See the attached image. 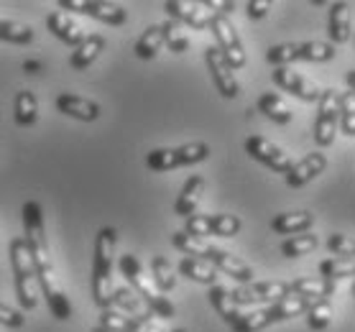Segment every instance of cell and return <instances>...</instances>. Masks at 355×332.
I'll return each instance as SVG.
<instances>
[{"instance_id": "1", "label": "cell", "mask_w": 355, "mask_h": 332, "mask_svg": "<svg viewBox=\"0 0 355 332\" xmlns=\"http://www.w3.org/2000/svg\"><path fill=\"white\" fill-rule=\"evenodd\" d=\"M21 218H24V238L26 245H28V253H31L33 268H36V281H39V292L44 294V299L49 304V312L54 315V320L59 322H67L72 317V302L64 294L62 283H59L57 268H54V261H51V253H49L46 243V227H44V207L36 200H28L21 210Z\"/></svg>"}, {"instance_id": "2", "label": "cell", "mask_w": 355, "mask_h": 332, "mask_svg": "<svg viewBox=\"0 0 355 332\" xmlns=\"http://www.w3.org/2000/svg\"><path fill=\"white\" fill-rule=\"evenodd\" d=\"M115 245H118V230L110 225L100 227L95 235V256H92V299L100 309L113 307Z\"/></svg>"}, {"instance_id": "3", "label": "cell", "mask_w": 355, "mask_h": 332, "mask_svg": "<svg viewBox=\"0 0 355 332\" xmlns=\"http://www.w3.org/2000/svg\"><path fill=\"white\" fill-rule=\"evenodd\" d=\"M118 266H121V274L125 276V281H128L130 289L144 299L146 307L151 309V315L164 317V320H171V317L177 315V307H174V304H171V302L166 299L159 289H156L151 274L146 271L144 263H141L133 253H123Z\"/></svg>"}, {"instance_id": "4", "label": "cell", "mask_w": 355, "mask_h": 332, "mask_svg": "<svg viewBox=\"0 0 355 332\" xmlns=\"http://www.w3.org/2000/svg\"><path fill=\"white\" fill-rule=\"evenodd\" d=\"M10 266H13V281H16V299L21 309H36L39 307L41 292L36 281V268H33L31 253L24 238L10 241Z\"/></svg>"}, {"instance_id": "5", "label": "cell", "mask_w": 355, "mask_h": 332, "mask_svg": "<svg viewBox=\"0 0 355 332\" xmlns=\"http://www.w3.org/2000/svg\"><path fill=\"white\" fill-rule=\"evenodd\" d=\"M207 156H210V146L202 143V141H194V143H184V146L177 148H154L146 156V166L151 171H171L179 169V166L200 164Z\"/></svg>"}, {"instance_id": "6", "label": "cell", "mask_w": 355, "mask_h": 332, "mask_svg": "<svg viewBox=\"0 0 355 332\" xmlns=\"http://www.w3.org/2000/svg\"><path fill=\"white\" fill-rule=\"evenodd\" d=\"M340 128V95L332 87L322 89L317 100V121H315V143L320 148L332 146L335 133Z\"/></svg>"}, {"instance_id": "7", "label": "cell", "mask_w": 355, "mask_h": 332, "mask_svg": "<svg viewBox=\"0 0 355 332\" xmlns=\"http://www.w3.org/2000/svg\"><path fill=\"white\" fill-rule=\"evenodd\" d=\"M241 218L235 215H192V218L184 220V233L194 235V238H207V235H215V238H233V235L241 233Z\"/></svg>"}, {"instance_id": "8", "label": "cell", "mask_w": 355, "mask_h": 332, "mask_svg": "<svg viewBox=\"0 0 355 332\" xmlns=\"http://www.w3.org/2000/svg\"><path fill=\"white\" fill-rule=\"evenodd\" d=\"M59 10H72L100 21L107 26H123L128 21V10L118 6V3H107V0H59Z\"/></svg>"}, {"instance_id": "9", "label": "cell", "mask_w": 355, "mask_h": 332, "mask_svg": "<svg viewBox=\"0 0 355 332\" xmlns=\"http://www.w3.org/2000/svg\"><path fill=\"white\" fill-rule=\"evenodd\" d=\"M210 31L215 36V46L220 49V54L225 57V62L235 69H243L245 67V49H243V41L235 31V26L230 24L227 16H215L210 24Z\"/></svg>"}, {"instance_id": "10", "label": "cell", "mask_w": 355, "mask_h": 332, "mask_svg": "<svg viewBox=\"0 0 355 332\" xmlns=\"http://www.w3.org/2000/svg\"><path fill=\"white\" fill-rule=\"evenodd\" d=\"M289 283L286 281H250L241 283L238 289L230 292L238 307H250V304H274V302L289 297Z\"/></svg>"}, {"instance_id": "11", "label": "cell", "mask_w": 355, "mask_h": 332, "mask_svg": "<svg viewBox=\"0 0 355 332\" xmlns=\"http://www.w3.org/2000/svg\"><path fill=\"white\" fill-rule=\"evenodd\" d=\"M245 154H248L250 159L261 161L263 166H268V169L279 171V174H286V171L291 169L289 154H286L284 148L276 146L274 141H268V138H263V136L245 138Z\"/></svg>"}, {"instance_id": "12", "label": "cell", "mask_w": 355, "mask_h": 332, "mask_svg": "<svg viewBox=\"0 0 355 332\" xmlns=\"http://www.w3.org/2000/svg\"><path fill=\"white\" fill-rule=\"evenodd\" d=\"M164 10L169 13L171 21H179L182 26H192L197 31L210 28L212 18H215V13L205 3H194V0H166Z\"/></svg>"}, {"instance_id": "13", "label": "cell", "mask_w": 355, "mask_h": 332, "mask_svg": "<svg viewBox=\"0 0 355 332\" xmlns=\"http://www.w3.org/2000/svg\"><path fill=\"white\" fill-rule=\"evenodd\" d=\"M271 80H274L276 87H282L284 92H291L294 98L304 100V103H317L320 95H322V89L317 87L315 82L307 80L304 74L294 72L291 67H274Z\"/></svg>"}, {"instance_id": "14", "label": "cell", "mask_w": 355, "mask_h": 332, "mask_svg": "<svg viewBox=\"0 0 355 332\" xmlns=\"http://www.w3.org/2000/svg\"><path fill=\"white\" fill-rule=\"evenodd\" d=\"M205 64H207V69H210L212 82H215V87H218L220 95H223V98H227V100L238 98L241 87H238V80H235L233 67L227 64L225 57L220 54L218 46H207V49H205Z\"/></svg>"}, {"instance_id": "15", "label": "cell", "mask_w": 355, "mask_h": 332, "mask_svg": "<svg viewBox=\"0 0 355 332\" xmlns=\"http://www.w3.org/2000/svg\"><path fill=\"white\" fill-rule=\"evenodd\" d=\"M100 330L103 332H164L154 320H133L118 309H100Z\"/></svg>"}, {"instance_id": "16", "label": "cell", "mask_w": 355, "mask_h": 332, "mask_svg": "<svg viewBox=\"0 0 355 332\" xmlns=\"http://www.w3.org/2000/svg\"><path fill=\"white\" fill-rule=\"evenodd\" d=\"M324 169H327V159H324L322 151L307 154L302 161L291 164V169L286 171V184H289L291 189H299V186L309 184L315 177H320Z\"/></svg>"}, {"instance_id": "17", "label": "cell", "mask_w": 355, "mask_h": 332, "mask_svg": "<svg viewBox=\"0 0 355 332\" xmlns=\"http://www.w3.org/2000/svg\"><path fill=\"white\" fill-rule=\"evenodd\" d=\"M205 261H210L212 266L218 268V271H223L225 276H233L235 281H241V283L253 281V268H250L245 261L238 259V256H233V253L223 251V248H210V253L205 256Z\"/></svg>"}, {"instance_id": "18", "label": "cell", "mask_w": 355, "mask_h": 332, "mask_svg": "<svg viewBox=\"0 0 355 332\" xmlns=\"http://www.w3.org/2000/svg\"><path fill=\"white\" fill-rule=\"evenodd\" d=\"M46 28L51 31L54 39H59L62 44H67V46H80L82 39H85L82 26L77 24L69 13H64V10H54V13H49Z\"/></svg>"}, {"instance_id": "19", "label": "cell", "mask_w": 355, "mask_h": 332, "mask_svg": "<svg viewBox=\"0 0 355 332\" xmlns=\"http://www.w3.org/2000/svg\"><path fill=\"white\" fill-rule=\"evenodd\" d=\"M57 110L59 113L69 115V118H74V121H82V123L97 121L100 113H103L95 100L80 98V95H72V92H62V95H59Z\"/></svg>"}, {"instance_id": "20", "label": "cell", "mask_w": 355, "mask_h": 332, "mask_svg": "<svg viewBox=\"0 0 355 332\" xmlns=\"http://www.w3.org/2000/svg\"><path fill=\"white\" fill-rule=\"evenodd\" d=\"M338 289L335 281H327L322 276H299L294 281L289 283V292L297 294V297H304V299H327L332 297Z\"/></svg>"}, {"instance_id": "21", "label": "cell", "mask_w": 355, "mask_h": 332, "mask_svg": "<svg viewBox=\"0 0 355 332\" xmlns=\"http://www.w3.org/2000/svg\"><path fill=\"white\" fill-rule=\"evenodd\" d=\"M202 195H205V177L192 174V177L184 182L182 192H179L177 202H174V212L184 220L192 218L194 210H197V204H200V200H202Z\"/></svg>"}, {"instance_id": "22", "label": "cell", "mask_w": 355, "mask_h": 332, "mask_svg": "<svg viewBox=\"0 0 355 332\" xmlns=\"http://www.w3.org/2000/svg\"><path fill=\"white\" fill-rule=\"evenodd\" d=\"M113 309L123 312V315L133 317V320H151V309L146 307L144 299L138 297L130 286H115L113 292Z\"/></svg>"}, {"instance_id": "23", "label": "cell", "mask_w": 355, "mask_h": 332, "mask_svg": "<svg viewBox=\"0 0 355 332\" xmlns=\"http://www.w3.org/2000/svg\"><path fill=\"white\" fill-rule=\"evenodd\" d=\"M315 225V215L309 210H299V212H282L271 220V230L279 235H299V233H309V227Z\"/></svg>"}, {"instance_id": "24", "label": "cell", "mask_w": 355, "mask_h": 332, "mask_svg": "<svg viewBox=\"0 0 355 332\" xmlns=\"http://www.w3.org/2000/svg\"><path fill=\"white\" fill-rule=\"evenodd\" d=\"M103 49H105V39H103L100 33H87V36L82 39L80 46H74L72 57H69V64H72V69L82 72V69H87V67L103 54Z\"/></svg>"}, {"instance_id": "25", "label": "cell", "mask_w": 355, "mask_h": 332, "mask_svg": "<svg viewBox=\"0 0 355 332\" xmlns=\"http://www.w3.org/2000/svg\"><path fill=\"white\" fill-rule=\"evenodd\" d=\"M327 33L335 44H347L350 41V6L347 3H332L330 18H327Z\"/></svg>"}, {"instance_id": "26", "label": "cell", "mask_w": 355, "mask_h": 332, "mask_svg": "<svg viewBox=\"0 0 355 332\" xmlns=\"http://www.w3.org/2000/svg\"><path fill=\"white\" fill-rule=\"evenodd\" d=\"M179 274L187 276L189 281L207 283V286H215V281H218V268L212 266L210 261L192 259V256H184L179 261Z\"/></svg>"}, {"instance_id": "27", "label": "cell", "mask_w": 355, "mask_h": 332, "mask_svg": "<svg viewBox=\"0 0 355 332\" xmlns=\"http://www.w3.org/2000/svg\"><path fill=\"white\" fill-rule=\"evenodd\" d=\"M312 304V299H304V297H297V294H289V297H284V299L274 302L271 307H266L268 317H271V324L274 322H286L291 317H299L304 315Z\"/></svg>"}, {"instance_id": "28", "label": "cell", "mask_w": 355, "mask_h": 332, "mask_svg": "<svg viewBox=\"0 0 355 332\" xmlns=\"http://www.w3.org/2000/svg\"><path fill=\"white\" fill-rule=\"evenodd\" d=\"M13 118H16V125L21 128H31L39 121V100L31 89H21L16 92V100H13Z\"/></svg>"}, {"instance_id": "29", "label": "cell", "mask_w": 355, "mask_h": 332, "mask_svg": "<svg viewBox=\"0 0 355 332\" xmlns=\"http://www.w3.org/2000/svg\"><path fill=\"white\" fill-rule=\"evenodd\" d=\"M210 304L215 307V312H218L223 320H225L230 327H233L238 320H241V307L233 302V297H230V289H225V286H220V283H215V286H210Z\"/></svg>"}, {"instance_id": "30", "label": "cell", "mask_w": 355, "mask_h": 332, "mask_svg": "<svg viewBox=\"0 0 355 332\" xmlns=\"http://www.w3.org/2000/svg\"><path fill=\"white\" fill-rule=\"evenodd\" d=\"M259 113H263L268 121L279 123V125H289L294 113H291V107L284 103L282 95H276V92H263L259 98Z\"/></svg>"}, {"instance_id": "31", "label": "cell", "mask_w": 355, "mask_h": 332, "mask_svg": "<svg viewBox=\"0 0 355 332\" xmlns=\"http://www.w3.org/2000/svg\"><path fill=\"white\" fill-rule=\"evenodd\" d=\"M164 46V31L162 26H148L144 33H141V39L136 41V46H133V51H136L138 59H154L159 51H162Z\"/></svg>"}, {"instance_id": "32", "label": "cell", "mask_w": 355, "mask_h": 332, "mask_svg": "<svg viewBox=\"0 0 355 332\" xmlns=\"http://www.w3.org/2000/svg\"><path fill=\"white\" fill-rule=\"evenodd\" d=\"M171 243L177 251H182L184 256H192V259H205L207 253H210L212 245L207 241H202V238H194V235L184 233V230H177V233L171 235Z\"/></svg>"}, {"instance_id": "33", "label": "cell", "mask_w": 355, "mask_h": 332, "mask_svg": "<svg viewBox=\"0 0 355 332\" xmlns=\"http://www.w3.org/2000/svg\"><path fill=\"white\" fill-rule=\"evenodd\" d=\"M320 276L335 283H338L340 279H350V276H355V259H338V256L324 259L322 263H320Z\"/></svg>"}, {"instance_id": "34", "label": "cell", "mask_w": 355, "mask_h": 332, "mask_svg": "<svg viewBox=\"0 0 355 332\" xmlns=\"http://www.w3.org/2000/svg\"><path fill=\"white\" fill-rule=\"evenodd\" d=\"M162 31H164V46L174 54H184L189 49V36H187V26H182L179 21H166L162 24Z\"/></svg>"}, {"instance_id": "35", "label": "cell", "mask_w": 355, "mask_h": 332, "mask_svg": "<svg viewBox=\"0 0 355 332\" xmlns=\"http://www.w3.org/2000/svg\"><path fill=\"white\" fill-rule=\"evenodd\" d=\"M320 245V241H317V235L312 233H299V235H291V238H286L282 243V253L286 256V259H302V256H307V253H312Z\"/></svg>"}, {"instance_id": "36", "label": "cell", "mask_w": 355, "mask_h": 332, "mask_svg": "<svg viewBox=\"0 0 355 332\" xmlns=\"http://www.w3.org/2000/svg\"><path fill=\"white\" fill-rule=\"evenodd\" d=\"M151 279H154L156 289L159 292H171L174 286H177V276H174V268H171V263L164 256H156L154 261H151Z\"/></svg>"}, {"instance_id": "37", "label": "cell", "mask_w": 355, "mask_h": 332, "mask_svg": "<svg viewBox=\"0 0 355 332\" xmlns=\"http://www.w3.org/2000/svg\"><path fill=\"white\" fill-rule=\"evenodd\" d=\"M0 41L26 46L33 41V28L28 24H18V21H0Z\"/></svg>"}, {"instance_id": "38", "label": "cell", "mask_w": 355, "mask_h": 332, "mask_svg": "<svg viewBox=\"0 0 355 332\" xmlns=\"http://www.w3.org/2000/svg\"><path fill=\"white\" fill-rule=\"evenodd\" d=\"M335 46L327 41H304L299 44V59L302 62H330L335 59Z\"/></svg>"}, {"instance_id": "39", "label": "cell", "mask_w": 355, "mask_h": 332, "mask_svg": "<svg viewBox=\"0 0 355 332\" xmlns=\"http://www.w3.org/2000/svg\"><path fill=\"white\" fill-rule=\"evenodd\" d=\"M307 315V324L312 327V330H327L332 322V317H335V312H332V304L327 299H315L312 304H309V309L304 312Z\"/></svg>"}, {"instance_id": "40", "label": "cell", "mask_w": 355, "mask_h": 332, "mask_svg": "<svg viewBox=\"0 0 355 332\" xmlns=\"http://www.w3.org/2000/svg\"><path fill=\"white\" fill-rule=\"evenodd\" d=\"M271 324L266 309H253V312H243L241 320L233 324V332H261Z\"/></svg>"}, {"instance_id": "41", "label": "cell", "mask_w": 355, "mask_h": 332, "mask_svg": "<svg viewBox=\"0 0 355 332\" xmlns=\"http://www.w3.org/2000/svg\"><path fill=\"white\" fill-rule=\"evenodd\" d=\"M266 62L274 67H289L291 62H299V44H294V41L276 44L266 51Z\"/></svg>"}, {"instance_id": "42", "label": "cell", "mask_w": 355, "mask_h": 332, "mask_svg": "<svg viewBox=\"0 0 355 332\" xmlns=\"http://www.w3.org/2000/svg\"><path fill=\"white\" fill-rule=\"evenodd\" d=\"M340 128L345 136H355V95L343 92L340 95Z\"/></svg>"}, {"instance_id": "43", "label": "cell", "mask_w": 355, "mask_h": 332, "mask_svg": "<svg viewBox=\"0 0 355 332\" xmlns=\"http://www.w3.org/2000/svg\"><path fill=\"white\" fill-rule=\"evenodd\" d=\"M327 248L338 259H355V238H350L345 233H332L327 238Z\"/></svg>"}, {"instance_id": "44", "label": "cell", "mask_w": 355, "mask_h": 332, "mask_svg": "<svg viewBox=\"0 0 355 332\" xmlns=\"http://www.w3.org/2000/svg\"><path fill=\"white\" fill-rule=\"evenodd\" d=\"M0 324L18 330V327H24V324H26V317L21 315V309L8 307L6 302H0Z\"/></svg>"}, {"instance_id": "45", "label": "cell", "mask_w": 355, "mask_h": 332, "mask_svg": "<svg viewBox=\"0 0 355 332\" xmlns=\"http://www.w3.org/2000/svg\"><path fill=\"white\" fill-rule=\"evenodd\" d=\"M268 10H271V3H268V0H248V3H245V13H248V18H253V21L266 18Z\"/></svg>"}, {"instance_id": "46", "label": "cell", "mask_w": 355, "mask_h": 332, "mask_svg": "<svg viewBox=\"0 0 355 332\" xmlns=\"http://www.w3.org/2000/svg\"><path fill=\"white\" fill-rule=\"evenodd\" d=\"M205 6H207L215 16H230L235 10V3H230V0H205Z\"/></svg>"}, {"instance_id": "47", "label": "cell", "mask_w": 355, "mask_h": 332, "mask_svg": "<svg viewBox=\"0 0 355 332\" xmlns=\"http://www.w3.org/2000/svg\"><path fill=\"white\" fill-rule=\"evenodd\" d=\"M24 72L26 74H39V72H44V64L36 62V59H31V62H26L24 64Z\"/></svg>"}, {"instance_id": "48", "label": "cell", "mask_w": 355, "mask_h": 332, "mask_svg": "<svg viewBox=\"0 0 355 332\" xmlns=\"http://www.w3.org/2000/svg\"><path fill=\"white\" fill-rule=\"evenodd\" d=\"M345 80H347V87H350L347 92H353V95H355V69H350V72H347Z\"/></svg>"}, {"instance_id": "49", "label": "cell", "mask_w": 355, "mask_h": 332, "mask_svg": "<svg viewBox=\"0 0 355 332\" xmlns=\"http://www.w3.org/2000/svg\"><path fill=\"white\" fill-rule=\"evenodd\" d=\"M92 332H103V330H100V327H95V330H92Z\"/></svg>"}, {"instance_id": "50", "label": "cell", "mask_w": 355, "mask_h": 332, "mask_svg": "<svg viewBox=\"0 0 355 332\" xmlns=\"http://www.w3.org/2000/svg\"><path fill=\"white\" fill-rule=\"evenodd\" d=\"M171 332H187V330H171Z\"/></svg>"}, {"instance_id": "51", "label": "cell", "mask_w": 355, "mask_h": 332, "mask_svg": "<svg viewBox=\"0 0 355 332\" xmlns=\"http://www.w3.org/2000/svg\"><path fill=\"white\" fill-rule=\"evenodd\" d=\"M353 297H355V283H353Z\"/></svg>"}]
</instances>
